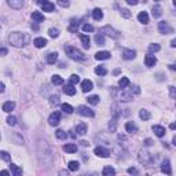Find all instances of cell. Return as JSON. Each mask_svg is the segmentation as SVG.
Masks as SVG:
<instances>
[{"instance_id":"13","label":"cell","mask_w":176,"mask_h":176,"mask_svg":"<svg viewBox=\"0 0 176 176\" xmlns=\"http://www.w3.org/2000/svg\"><path fill=\"white\" fill-rule=\"evenodd\" d=\"M122 57H124V59H127V61H131V59H133V58L136 57V51H133V50H124V51H122Z\"/></svg>"},{"instance_id":"52","label":"cell","mask_w":176,"mask_h":176,"mask_svg":"<svg viewBox=\"0 0 176 176\" xmlns=\"http://www.w3.org/2000/svg\"><path fill=\"white\" fill-rule=\"evenodd\" d=\"M7 48H0V57H4V55H7Z\"/></svg>"},{"instance_id":"44","label":"cell","mask_w":176,"mask_h":176,"mask_svg":"<svg viewBox=\"0 0 176 176\" xmlns=\"http://www.w3.org/2000/svg\"><path fill=\"white\" fill-rule=\"evenodd\" d=\"M48 35H50L51 37H58V36H59V30H58V29L51 28L50 30H48Z\"/></svg>"},{"instance_id":"56","label":"cell","mask_w":176,"mask_h":176,"mask_svg":"<svg viewBox=\"0 0 176 176\" xmlns=\"http://www.w3.org/2000/svg\"><path fill=\"white\" fill-rule=\"evenodd\" d=\"M4 90H6L4 84H3V83H0V94H3V92H4Z\"/></svg>"},{"instance_id":"39","label":"cell","mask_w":176,"mask_h":176,"mask_svg":"<svg viewBox=\"0 0 176 176\" xmlns=\"http://www.w3.org/2000/svg\"><path fill=\"white\" fill-rule=\"evenodd\" d=\"M55 136H57L58 139L63 140V139H66V138H68V133H66L65 131H62V130H58V131H55Z\"/></svg>"},{"instance_id":"5","label":"cell","mask_w":176,"mask_h":176,"mask_svg":"<svg viewBox=\"0 0 176 176\" xmlns=\"http://www.w3.org/2000/svg\"><path fill=\"white\" fill-rule=\"evenodd\" d=\"M77 113H79L80 116H84V117H94V116H95L94 110H91L88 106H84V105H81V106L77 108Z\"/></svg>"},{"instance_id":"60","label":"cell","mask_w":176,"mask_h":176,"mask_svg":"<svg viewBox=\"0 0 176 176\" xmlns=\"http://www.w3.org/2000/svg\"><path fill=\"white\" fill-rule=\"evenodd\" d=\"M80 143H81V146H88V142H85V140H81Z\"/></svg>"},{"instance_id":"50","label":"cell","mask_w":176,"mask_h":176,"mask_svg":"<svg viewBox=\"0 0 176 176\" xmlns=\"http://www.w3.org/2000/svg\"><path fill=\"white\" fill-rule=\"evenodd\" d=\"M83 30H84V32H92L94 26L90 25V24H84V25H83Z\"/></svg>"},{"instance_id":"49","label":"cell","mask_w":176,"mask_h":176,"mask_svg":"<svg viewBox=\"0 0 176 176\" xmlns=\"http://www.w3.org/2000/svg\"><path fill=\"white\" fill-rule=\"evenodd\" d=\"M50 102L52 105H59V96H58V95H52V96L50 98Z\"/></svg>"},{"instance_id":"63","label":"cell","mask_w":176,"mask_h":176,"mask_svg":"<svg viewBox=\"0 0 176 176\" xmlns=\"http://www.w3.org/2000/svg\"><path fill=\"white\" fill-rule=\"evenodd\" d=\"M169 69H171V70H175L176 68H175V66H173V65H169Z\"/></svg>"},{"instance_id":"35","label":"cell","mask_w":176,"mask_h":176,"mask_svg":"<svg viewBox=\"0 0 176 176\" xmlns=\"http://www.w3.org/2000/svg\"><path fill=\"white\" fill-rule=\"evenodd\" d=\"M51 81H52V84H55V85H61V84H63V79H62L61 76H58V74L52 76Z\"/></svg>"},{"instance_id":"15","label":"cell","mask_w":176,"mask_h":176,"mask_svg":"<svg viewBox=\"0 0 176 176\" xmlns=\"http://www.w3.org/2000/svg\"><path fill=\"white\" fill-rule=\"evenodd\" d=\"M153 132H154L158 138H162L165 135V128L161 125H153Z\"/></svg>"},{"instance_id":"10","label":"cell","mask_w":176,"mask_h":176,"mask_svg":"<svg viewBox=\"0 0 176 176\" xmlns=\"http://www.w3.org/2000/svg\"><path fill=\"white\" fill-rule=\"evenodd\" d=\"M94 153H95L98 157H102V158H108L109 155H110V151H109L108 149L102 147V146H98V147H95Z\"/></svg>"},{"instance_id":"30","label":"cell","mask_w":176,"mask_h":176,"mask_svg":"<svg viewBox=\"0 0 176 176\" xmlns=\"http://www.w3.org/2000/svg\"><path fill=\"white\" fill-rule=\"evenodd\" d=\"M57 61H58V54L57 52H51V54H48V57H47V62H48L50 65H54Z\"/></svg>"},{"instance_id":"12","label":"cell","mask_w":176,"mask_h":176,"mask_svg":"<svg viewBox=\"0 0 176 176\" xmlns=\"http://www.w3.org/2000/svg\"><path fill=\"white\" fill-rule=\"evenodd\" d=\"M94 88V84L91 80H84L83 83H81V90H83V92H88V91H91Z\"/></svg>"},{"instance_id":"42","label":"cell","mask_w":176,"mask_h":176,"mask_svg":"<svg viewBox=\"0 0 176 176\" xmlns=\"http://www.w3.org/2000/svg\"><path fill=\"white\" fill-rule=\"evenodd\" d=\"M69 81H70V84H72V85H74V84H77L80 81V76L72 74V76H70V79H69Z\"/></svg>"},{"instance_id":"20","label":"cell","mask_w":176,"mask_h":176,"mask_svg":"<svg viewBox=\"0 0 176 176\" xmlns=\"http://www.w3.org/2000/svg\"><path fill=\"white\" fill-rule=\"evenodd\" d=\"M125 130H127V132L133 133V132H136V131H138V127H136V124H135L133 121H128L125 124Z\"/></svg>"},{"instance_id":"59","label":"cell","mask_w":176,"mask_h":176,"mask_svg":"<svg viewBox=\"0 0 176 176\" xmlns=\"http://www.w3.org/2000/svg\"><path fill=\"white\" fill-rule=\"evenodd\" d=\"M59 176H69V173L66 172V171H61V172H59Z\"/></svg>"},{"instance_id":"40","label":"cell","mask_w":176,"mask_h":176,"mask_svg":"<svg viewBox=\"0 0 176 176\" xmlns=\"http://www.w3.org/2000/svg\"><path fill=\"white\" fill-rule=\"evenodd\" d=\"M95 73H96L98 76H106L108 74V70H106L103 66H98V68H95Z\"/></svg>"},{"instance_id":"18","label":"cell","mask_w":176,"mask_h":176,"mask_svg":"<svg viewBox=\"0 0 176 176\" xmlns=\"http://www.w3.org/2000/svg\"><path fill=\"white\" fill-rule=\"evenodd\" d=\"M32 19L35 22H44V15L40 13V11H33L32 13Z\"/></svg>"},{"instance_id":"27","label":"cell","mask_w":176,"mask_h":176,"mask_svg":"<svg viewBox=\"0 0 176 176\" xmlns=\"http://www.w3.org/2000/svg\"><path fill=\"white\" fill-rule=\"evenodd\" d=\"M162 15V8L160 4H155L154 7H153V17L154 18H158V17H161Z\"/></svg>"},{"instance_id":"9","label":"cell","mask_w":176,"mask_h":176,"mask_svg":"<svg viewBox=\"0 0 176 176\" xmlns=\"http://www.w3.org/2000/svg\"><path fill=\"white\" fill-rule=\"evenodd\" d=\"M61 121V113L59 111H54V113H51L50 119H48V122H50V125L52 127H57Z\"/></svg>"},{"instance_id":"57","label":"cell","mask_w":176,"mask_h":176,"mask_svg":"<svg viewBox=\"0 0 176 176\" xmlns=\"http://www.w3.org/2000/svg\"><path fill=\"white\" fill-rule=\"evenodd\" d=\"M0 176H10V173H8L7 171H1V172H0Z\"/></svg>"},{"instance_id":"41","label":"cell","mask_w":176,"mask_h":176,"mask_svg":"<svg viewBox=\"0 0 176 176\" xmlns=\"http://www.w3.org/2000/svg\"><path fill=\"white\" fill-rule=\"evenodd\" d=\"M116 128H117V119H111V121L109 122V130L110 132H114Z\"/></svg>"},{"instance_id":"33","label":"cell","mask_w":176,"mask_h":176,"mask_svg":"<svg viewBox=\"0 0 176 176\" xmlns=\"http://www.w3.org/2000/svg\"><path fill=\"white\" fill-rule=\"evenodd\" d=\"M80 40H81L84 48H90V37L87 35H80Z\"/></svg>"},{"instance_id":"19","label":"cell","mask_w":176,"mask_h":176,"mask_svg":"<svg viewBox=\"0 0 176 176\" xmlns=\"http://www.w3.org/2000/svg\"><path fill=\"white\" fill-rule=\"evenodd\" d=\"M33 44H35L37 48H43V47L47 46V40L44 39V37H36L35 41H33Z\"/></svg>"},{"instance_id":"3","label":"cell","mask_w":176,"mask_h":176,"mask_svg":"<svg viewBox=\"0 0 176 176\" xmlns=\"http://www.w3.org/2000/svg\"><path fill=\"white\" fill-rule=\"evenodd\" d=\"M65 52L69 55L70 58H73V59H85V55L81 52V51H79L76 47H72V46H68L65 48Z\"/></svg>"},{"instance_id":"58","label":"cell","mask_w":176,"mask_h":176,"mask_svg":"<svg viewBox=\"0 0 176 176\" xmlns=\"http://www.w3.org/2000/svg\"><path fill=\"white\" fill-rule=\"evenodd\" d=\"M144 144H146V146H150V144H153V142H151L150 139H146L144 140Z\"/></svg>"},{"instance_id":"16","label":"cell","mask_w":176,"mask_h":176,"mask_svg":"<svg viewBox=\"0 0 176 176\" xmlns=\"http://www.w3.org/2000/svg\"><path fill=\"white\" fill-rule=\"evenodd\" d=\"M8 6H10L11 8L19 10V8L24 7V1H22V0H10V1H8Z\"/></svg>"},{"instance_id":"8","label":"cell","mask_w":176,"mask_h":176,"mask_svg":"<svg viewBox=\"0 0 176 176\" xmlns=\"http://www.w3.org/2000/svg\"><path fill=\"white\" fill-rule=\"evenodd\" d=\"M101 33H105V35H108V36L113 37V39H117L119 37V32L117 30H114V29L111 28V26H103V28H101V30H99Z\"/></svg>"},{"instance_id":"46","label":"cell","mask_w":176,"mask_h":176,"mask_svg":"<svg viewBox=\"0 0 176 176\" xmlns=\"http://www.w3.org/2000/svg\"><path fill=\"white\" fill-rule=\"evenodd\" d=\"M7 124L8 125H11V127L15 125V124H17V119H15L14 116H8L7 117Z\"/></svg>"},{"instance_id":"34","label":"cell","mask_w":176,"mask_h":176,"mask_svg":"<svg viewBox=\"0 0 176 176\" xmlns=\"http://www.w3.org/2000/svg\"><path fill=\"white\" fill-rule=\"evenodd\" d=\"M139 117L143 120V121H147V120L150 119V113H149L146 109H142V110L139 111Z\"/></svg>"},{"instance_id":"53","label":"cell","mask_w":176,"mask_h":176,"mask_svg":"<svg viewBox=\"0 0 176 176\" xmlns=\"http://www.w3.org/2000/svg\"><path fill=\"white\" fill-rule=\"evenodd\" d=\"M128 173H130V175H136L138 171L135 168H128Z\"/></svg>"},{"instance_id":"6","label":"cell","mask_w":176,"mask_h":176,"mask_svg":"<svg viewBox=\"0 0 176 176\" xmlns=\"http://www.w3.org/2000/svg\"><path fill=\"white\" fill-rule=\"evenodd\" d=\"M154 160V157L149 153V151H140L139 153V161L142 164H151Z\"/></svg>"},{"instance_id":"51","label":"cell","mask_w":176,"mask_h":176,"mask_svg":"<svg viewBox=\"0 0 176 176\" xmlns=\"http://www.w3.org/2000/svg\"><path fill=\"white\" fill-rule=\"evenodd\" d=\"M58 4H59V6H62V7H69V1H65V0H59V1H58Z\"/></svg>"},{"instance_id":"7","label":"cell","mask_w":176,"mask_h":176,"mask_svg":"<svg viewBox=\"0 0 176 176\" xmlns=\"http://www.w3.org/2000/svg\"><path fill=\"white\" fill-rule=\"evenodd\" d=\"M37 4H39V6L43 8L44 11H47V13H52V11H54V8H55L54 3L47 1V0H39V1H37Z\"/></svg>"},{"instance_id":"62","label":"cell","mask_w":176,"mask_h":176,"mask_svg":"<svg viewBox=\"0 0 176 176\" xmlns=\"http://www.w3.org/2000/svg\"><path fill=\"white\" fill-rule=\"evenodd\" d=\"M169 128H171V130H175V124H173V122H172V124L169 125Z\"/></svg>"},{"instance_id":"25","label":"cell","mask_w":176,"mask_h":176,"mask_svg":"<svg viewBox=\"0 0 176 176\" xmlns=\"http://www.w3.org/2000/svg\"><path fill=\"white\" fill-rule=\"evenodd\" d=\"M63 150H65L66 153H76V151H77V146H76L74 143H68L63 146Z\"/></svg>"},{"instance_id":"1","label":"cell","mask_w":176,"mask_h":176,"mask_svg":"<svg viewBox=\"0 0 176 176\" xmlns=\"http://www.w3.org/2000/svg\"><path fill=\"white\" fill-rule=\"evenodd\" d=\"M8 41L14 47H24L29 41V36L25 35V33L13 32V33H10V36H8Z\"/></svg>"},{"instance_id":"22","label":"cell","mask_w":176,"mask_h":176,"mask_svg":"<svg viewBox=\"0 0 176 176\" xmlns=\"http://www.w3.org/2000/svg\"><path fill=\"white\" fill-rule=\"evenodd\" d=\"M10 169H11V172H13V176H21L22 175V168H19V166L15 165V164H11Z\"/></svg>"},{"instance_id":"21","label":"cell","mask_w":176,"mask_h":176,"mask_svg":"<svg viewBox=\"0 0 176 176\" xmlns=\"http://www.w3.org/2000/svg\"><path fill=\"white\" fill-rule=\"evenodd\" d=\"M138 19H139V22H142L143 25H146V24H149V15L146 11H142V13H139V15H138Z\"/></svg>"},{"instance_id":"32","label":"cell","mask_w":176,"mask_h":176,"mask_svg":"<svg viewBox=\"0 0 176 176\" xmlns=\"http://www.w3.org/2000/svg\"><path fill=\"white\" fill-rule=\"evenodd\" d=\"M68 168H69V171H73V172H76V171H79L80 164L77 161H69Z\"/></svg>"},{"instance_id":"55","label":"cell","mask_w":176,"mask_h":176,"mask_svg":"<svg viewBox=\"0 0 176 176\" xmlns=\"http://www.w3.org/2000/svg\"><path fill=\"white\" fill-rule=\"evenodd\" d=\"M127 3L130 4V6H136L138 1H136V0H127Z\"/></svg>"},{"instance_id":"26","label":"cell","mask_w":176,"mask_h":176,"mask_svg":"<svg viewBox=\"0 0 176 176\" xmlns=\"http://www.w3.org/2000/svg\"><path fill=\"white\" fill-rule=\"evenodd\" d=\"M102 175L103 176H114L116 171H114V168H111V166H105L103 171H102Z\"/></svg>"},{"instance_id":"48","label":"cell","mask_w":176,"mask_h":176,"mask_svg":"<svg viewBox=\"0 0 176 176\" xmlns=\"http://www.w3.org/2000/svg\"><path fill=\"white\" fill-rule=\"evenodd\" d=\"M0 157L3 158L4 161H10V160H11V157H10V154H8L7 151H0Z\"/></svg>"},{"instance_id":"54","label":"cell","mask_w":176,"mask_h":176,"mask_svg":"<svg viewBox=\"0 0 176 176\" xmlns=\"http://www.w3.org/2000/svg\"><path fill=\"white\" fill-rule=\"evenodd\" d=\"M169 91H171V98H175V95H176V94H175V87L171 85V87H169Z\"/></svg>"},{"instance_id":"4","label":"cell","mask_w":176,"mask_h":176,"mask_svg":"<svg viewBox=\"0 0 176 176\" xmlns=\"http://www.w3.org/2000/svg\"><path fill=\"white\" fill-rule=\"evenodd\" d=\"M158 30H160V33H162V35H169V33H173V28L169 25L168 22H165V21L158 22Z\"/></svg>"},{"instance_id":"17","label":"cell","mask_w":176,"mask_h":176,"mask_svg":"<svg viewBox=\"0 0 176 176\" xmlns=\"http://www.w3.org/2000/svg\"><path fill=\"white\" fill-rule=\"evenodd\" d=\"M144 63H146V66L151 68V66H154L155 63H157V59H155L154 55H146V58H144Z\"/></svg>"},{"instance_id":"23","label":"cell","mask_w":176,"mask_h":176,"mask_svg":"<svg viewBox=\"0 0 176 176\" xmlns=\"http://www.w3.org/2000/svg\"><path fill=\"white\" fill-rule=\"evenodd\" d=\"M92 17L95 21H101V19L103 18V13H102L101 8H95V10L92 11Z\"/></svg>"},{"instance_id":"36","label":"cell","mask_w":176,"mask_h":176,"mask_svg":"<svg viewBox=\"0 0 176 176\" xmlns=\"http://www.w3.org/2000/svg\"><path fill=\"white\" fill-rule=\"evenodd\" d=\"M61 108H62V111H63V113H66V114H70V113H73V108L69 103H62Z\"/></svg>"},{"instance_id":"14","label":"cell","mask_w":176,"mask_h":176,"mask_svg":"<svg viewBox=\"0 0 176 176\" xmlns=\"http://www.w3.org/2000/svg\"><path fill=\"white\" fill-rule=\"evenodd\" d=\"M109 58H110L109 51H99L95 54V59H98V61H103V59H109Z\"/></svg>"},{"instance_id":"45","label":"cell","mask_w":176,"mask_h":176,"mask_svg":"<svg viewBox=\"0 0 176 176\" xmlns=\"http://www.w3.org/2000/svg\"><path fill=\"white\" fill-rule=\"evenodd\" d=\"M160 44H150V47H149V50H150V52H157V51H160Z\"/></svg>"},{"instance_id":"43","label":"cell","mask_w":176,"mask_h":176,"mask_svg":"<svg viewBox=\"0 0 176 176\" xmlns=\"http://www.w3.org/2000/svg\"><path fill=\"white\" fill-rule=\"evenodd\" d=\"M95 41H96V44H99V46H103L105 44V37L102 36V35H95Z\"/></svg>"},{"instance_id":"29","label":"cell","mask_w":176,"mask_h":176,"mask_svg":"<svg viewBox=\"0 0 176 176\" xmlns=\"http://www.w3.org/2000/svg\"><path fill=\"white\" fill-rule=\"evenodd\" d=\"M76 132L79 133V135H85L87 133V125L84 124V122L79 124V125L76 127Z\"/></svg>"},{"instance_id":"24","label":"cell","mask_w":176,"mask_h":176,"mask_svg":"<svg viewBox=\"0 0 176 176\" xmlns=\"http://www.w3.org/2000/svg\"><path fill=\"white\" fill-rule=\"evenodd\" d=\"M79 25H80V22L79 19H72V22H70V26H69V32H77V29H79Z\"/></svg>"},{"instance_id":"11","label":"cell","mask_w":176,"mask_h":176,"mask_svg":"<svg viewBox=\"0 0 176 176\" xmlns=\"http://www.w3.org/2000/svg\"><path fill=\"white\" fill-rule=\"evenodd\" d=\"M161 172L165 173V175L171 176L172 175V169H171V162H169V160H165V161L162 162L161 165Z\"/></svg>"},{"instance_id":"47","label":"cell","mask_w":176,"mask_h":176,"mask_svg":"<svg viewBox=\"0 0 176 176\" xmlns=\"http://www.w3.org/2000/svg\"><path fill=\"white\" fill-rule=\"evenodd\" d=\"M120 13H121V15L122 17H124V18H130L131 15V11L130 10H127V8H121V11H120Z\"/></svg>"},{"instance_id":"31","label":"cell","mask_w":176,"mask_h":176,"mask_svg":"<svg viewBox=\"0 0 176 176\" xmlns=\"http://www.w3.org/2000/svg\"><path fill=\"white\" fill-rule=\"evenodd\" d=\"M14 108H15V103L14 102H6V103L3 105V110L6 111V113H10L11 110H14Z\"/></svg>"},{"instance_id":"38","label":"cell","mask_w":176,"mask_h":176,"mask_svg":"<svg viewBox=\"0 0 176 176\" xmlns=\"http://www.w3.org/2000/svg\"><path fill=\"white\" fill-rule=\"evenodd\" d=\"M88 103H91V105H98L99 103V101H101V98L98 96V95H91V96H88Z\"/></svg>"},{"instance_id":"2","label":"cell","mask_w":176,"mask_h":176,"mask_svg":"<svg viewBox=\"0 0 176 176\" xmlns=\"http://www.w3.org/2000/svg\"><path fill=\"white\" fill-rule=\"evenodd\" d=\"M111 95H113L114 99H119V101H122V102H128L132 99V95L125 92L122 88L121 90H120V88H113V90H111Z\"/></svg>"},{"instance_id":"61","label":"cell","mask_w":176,"mask_h":176,"mask_svg":"<svg viewBox=\"0 0 176 176\" xmlns=\"http://www.w3.org/2000/svg\"><path fill=\"white\" fill-rule=\"evenodd\" d=\"M176 46V40H172V41H171V47H175Z\"/></svg>"},{"instance_id":"28","label":"cell","mask_w":176,"mask_h":176,"mask_svg":"<svg viewBox=\"0 0 176 176\" xmlns=\"http://www.w3.org/2000/svg\"><path fill=\"white\" fill-rule=\"evenodd\" d=\"M63 91H65L66 95H70V96H73V95L76 94V88H74V85H72V84H68V85H65Z\"/></svg>"},{"instance_id":"64","label":"cell","mask_w":176,"mask_h":176,"mask_svg":"<svg viewBox=\"0 0 176 176\" xmlns=\"http://www.w3.org/2000/svg\"><path fill=\"white\" fill-rule=\"evenodd\" d=\"M32 28L35 29V30H37V29H39V26H37V25H32Z\"/></svg>"},{"instance_id":"37","label":"cell","mask_w":176,"mask_h":176,"mask_svg":"<svg viewBox=\"0 0 176 176\" xmlns=\"http://www.w3.org/2000/svg\"><path fill=\"white\" fill-rule=\"evenodd\" d=\"M119 85L121 87L122 90H124V88H127V87L130 85V79H128V77H122V79H120Z\"/></svg>"}]
</instances>
